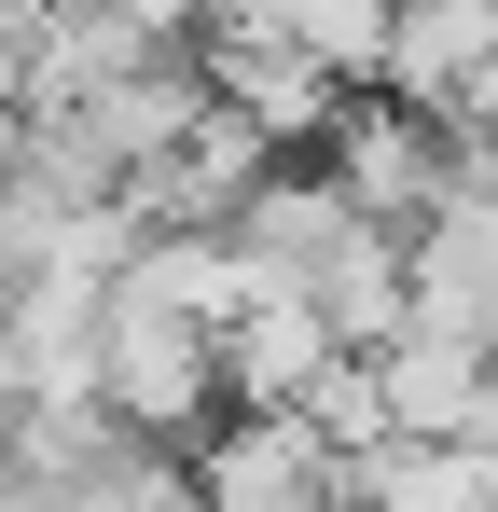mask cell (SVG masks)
<instances>
[{
  "label": "cell",
  "mask_w": 498,
  "mask_h": 512,
  "mask_svg": "<svg viewBox=\"0 0 498 512\" xmlns=\"http://www.w3.org/2000/svg\"><path fill=\"white\" fill-rule=\"evenodd\" d=\"M97 388H111V416H139V429H166V443H194V429L236 402V374H222V319H194L180 291H139V277H111Z\"/></svg>",
  "instance_id": "cell-1"
},
{
  "label": "cell",
  "mask_w": 498,
  "mask_h": 512,
  "mask_svg": "<svg viewBox=\"0 0 498 512\" xmlns=\"http://www.w3.org/2000/svg\"><path fill=\"white\" fill-rule=\"evenodd\" d=\"M332 346H346V333H332L319 291H305V277H263L236 319H222V374H236V402H305Z\"/></svg>",
  "instance_id": "cell-4"
},
{
  "label": "cell",
  "mask_w": 498,
  "mask_h": 512,
  "mask_svg": "<svg viewBox=\"0 0 498 512\" xmlns=\"http://www.w3.org/2000/svg\"><path fill=\"white\" fill-rule=\"evenodd\" d=\"M346 485H360V457L305 402H222L194 429V499L222 512H291V499H346Z\"/></svg>",
  "instance_id": "cell-2"
},
{
  "label": "cell",
  "mask_w": 498,
  "mask_h": 512,
  "mask_svg": "<svg viewBox=\"0 0 498 512\" xmlns=\"http://www.w3.org/2000/svg\"><path fill=\"white\" fill-rule=\"evenodd\" d=\"M498 70V0H402V42H388V84L429 111H471Z\"/></svg>",
  "instance_id": "cell-5"
},
{
  "label": "cell",
  "mask_w": 498,
  "mask_h": 512,
  "mask_svg": "<svg viewBox=\"0 0 498 512\" xmlns=\"http://www.w3.org/2000/svg\"><path fill=\"white\" fill-rule=\"evenodd\" d=\"M332 167H346V194L374 208V222H429L443 194H457V111H429V97H402V84H360L346 111H332V139H319Z\"/></svg>",
  "instance_id": "cell-3"
}]
</instances>
